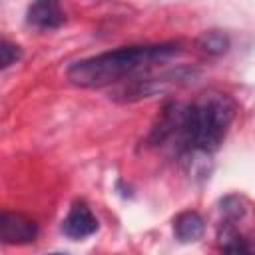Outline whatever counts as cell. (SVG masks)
Instances as JSON below:
<instances>
[{"instance_id":"3957f363","label":"cell","mask_w":255,"mask_h":255,"mask_svg":"<svg viewBox=\"0 0 255 255\" xmlns=\"http://www.w3.org/2000/svg\"><path fill=\"white\" fill-rule=\"evenodd\" d=\"M38 223L20 211H0V243L30 245L38 239Z\"/></svg>"},{"instance_id":"6da1fadb","label":"cell","mask_w":255,"mask_h":255,"mask_svg":"<svg viewBox=\"0 0 255 255\" xmlns=\"http://www.w3.org/2000/svg\"><path fill=\"white\" fill-rule=\"evenodd\" d=\"M179 54L181 46L175 42L126 46L78 60L68 68L66 76L78 88H106L114 84L120 86L137 78L139 74L151 72L155 66H161Z\"/></svg>"},{"instance_id":"8992f818","label":"cell","mask_w":255,"mask_h":255,"mask_svg":"<svg viewBox=\"0 0 255 255\" xmlns=\"http://www.w3.org/2000/svg\"><path fill=\"white\" fill-rule=\"evenodd\" d=\"M205 231V221L197 211H181L173 217V235L181 243L197 241Z\"/></svg>"},{"instance_id":"52a82bcc","label":"cell","mask_w":255,"mask_h":255,"mask_svg":"<svg viewBox=\"0 0 255 255\" xmlns=\"http://www.w3.org/2000/svg\"><path fill=\"white\" fill-rule=\"evenodd\" d=\"M22 60V48L10 40L0 38V72Z\"/></svg>"},{"instance_id":"7a4b0ae2","label":"cell","mask_w":255,"mask_h":255,"mask_svg":"<svg viewBox=\"0 0 255 255\" xmlns=\"http://www.w3.org/2000/svg\"><path fill=\"white\" fill-rule=\"evenodd\" d=\"M235 118V104L225 94H205L193 104H181L169 143L181 155L213 153L221 147Z\"/></svg>"},{"instance_id":"277c9868","label":"cell","mask_w":255,"mask_h":255,"mask_svg":"<svg viewBox=\"0 0 255 255\" xmlns=\"http://www.w3.org/2000/svg\"><path fill=\"white\" fill-rule=\"evenodd\" d=\"M98 227H100V223H98L96 215L92 213L90 205L82 199L72 203L68 215L62 221V233L74 241H80V239L94 235L98 231Z\"/></svg>"},{"instance_id":"ba28073f","label":"cell","mask_w":255,"mask_h":255,"mask_svg":"<svg viewBox=\"0 0 255 255\" xmlns=\"http://www.w3.org/2000/svg\"><path fill=\"white\" fill-rule=\"evenodd\" d=\"M201 48L209 54H225L229 48V40L221 32H207L201 38Z\"/></svg>"},{"instance_id":"5b68a950","label":"cell","mask_w":255,"mask_h":255,"mask_svg":"<svg viewBox=\"0 0 255 255\" xmlns=\"http://www.w3.org/2000/svg\"><path fill=\"white\" fill-rule=\"evenodd\" d=\"M26 22L36 30H56L66 22V12L60 0H32Z\"/></svg>"}]
</instances>
